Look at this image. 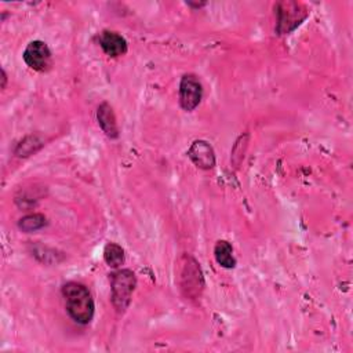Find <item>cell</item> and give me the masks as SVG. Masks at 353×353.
Masks as SVG:
<instances>
[{"mask_svg": "<svg viewBox=\"0 0 353 353\" xmlns=\"http://www.w3.org/2000/svg\"><path fill=\"white\" fill-rule=\"evenodd\" d=\"M65 299V307L73 321L81 325L91 323L95 312V303L90 290L77 281H69L61 288Z\"/></svg>", "mask_w": 353, "mask_h": 353, "instance_id": "obj_1", "label": "cell"}, {"mask_svg": "<svg viewBox=\"0 0 353 353\" xmlns=\"http://www.w3.org/2000/svg\"><path fill=\"white\" fill-rule=\"evenodd\" d=\"M137 287V277L130 269H119L110 274V299L117 313H123Z\"/></svg>", "mask_w": 353, "mask_h": 353, "instance_id": "obj_2", "label": "cell"}, {"mask_svg": "<svg viewBox=\"0 0 353 353\" xmlns=\"http://www.w3.org/2000/svg\"><path fill=\"white\" fill-rule=\"evenodd\" d=\"M276 10V30L279 34H288L295 30L306 18V8L296 1H280Z\"/></svg>", "mask_w": 353, "mask_h": 353, "instance_id": "obj_3", "label": "cell"}, {"mask_svg": "<svg viewBox=\"0 0 353 353\" xmlns=\"http://www.w3.org/2000/svg\"><path fill=\"white\" fill-rule=\"evenodd\" d=\"M203 98V85L196 74L186 73L179 81V105L183 110L192 112Z\"/></svg>", "mask_w": 353, "mask_h": 353, "instance_id": "obj_4", "label": "cell"}, {"mask_svg": "<svg viewBox=\"0 0 353 353\" xmlns=\"http://www.w3.org/2000/svg\"><path fill=\"white\" fill-rule=\"evenodd\" d=\"M22 58L25 63L36 72H46L51 66V50L41 40L30 41L23 50Z\"/></svg>", "mask_w": 353, "mask_h": 353, "instance_id": "obj_5", "label": "cell"}, {"mask_svg": "<svg viewBox=\"0 0 353 353\" xmlns=\"http://www.w3.org/2000/svg\"><path fill=\"white\" fill-rule=\"evenodd\" d=\"M188 156L193 164L201 170H210L215 165V153L207 141H194L188 150Z\"/></svg>", "mask_w": 353, "mask_h": 353, "instance_id": "obj_6", "label": "cell"}, {"mask_svg": "<svg viewBox=\"0 0 353 353\" xmlns=\"http://www.w3.org/2000/svg\"><path fill=\"white\" fill-rule=\"evenodd\" d=\"M98 43L103 52L113 58L124 55L128 50L127 40L119 32L114 30H102L98 34Z\"/></svg>", "mask_w": 353, "mask_h": 353, "instance_id": "obj_7", "label": "cell"}, {"mask_svg": "<svg viewBox=\"0 0 353 353\" xmlns=\"http://www.w3.org/2000/svg\"><path fill=\"white\" fill-rule=\"evenodd\" d=\"M181 279H182V288L188 290V294L190 295L193 290L199 292V288L203 287V274L200 270L199 263L193 258H186V263H183L182 272H181Z\"/></svg>", "mask_w": 353, "mask_h": 353, "instance_id": "obj_8", "label": "cell"}, {"mask_svg": "<svg viewBox=\"0 0 353 353\" xmlns=\"http://www.w3.org/2000/svg\"><path fill=\"white\" fill-rule=\"evenodd\" d=\"M97 120L101 127V130L105 132V135L110 139H116L120 135L116 116L113 112V108L108 102H102L97 108Z\"/></svg>", "mask_w": 353, "mask_h": 353, "instance_id": "obj_9", "label": "cell"}, {"mask_svg": "<svg viewBox=\"0 0 353 353\" xmlns=\"http://www.w3.org/2000/svg\"><path fill=\"white\" fill-rule=\"evenodd\" d=\"M214 256L218 265L225 269H233L236 266V258L233 255V247L226 240L216 241L214 247Z\"/></svg>", "mask_w": 353, "mask_h": 353, "instance_id": "obj_10", "label": "cell"}, {"mask_svg": "<svg viewBox=\"0 0 353 353\" xmlns=\"http://www.w3.org/2000/svg\"><path fill=\"white\" fill-rule=\"evenodd\" d=\"M125 255L121 245L116 243H108L103 248V261L110 268H120L124 263Z\"/></svg>", "mask_w": 353, "mask_h": 353, "instance_id": "obj_11", "label": "cell"}, {"mask_svg": "<svg viewBox=\"0 0 353 353\" xmlns=\"http://www.w3.org/2000/svg\"><path fill=\"white\" fill-rule=\"evenodd\" d=\"M47 225V218L43 214H29L22 216L18 221V228L19 230L25 233L36 232L39 229H43Z\"/></svg>", "mask_w": 353, "mask_h": 353, "instance_id": "obj_12", "label": "cell"}, {"mask_svg": "<svg viewBox=\"0 0 353 353\" xmlns=\"http://www.w3.org/2000/svg\"><path fill=\"white\" fill-rule=\"evenodd\" d=\"M43 145L44 143H43V141L39 139V137L29 135L18 143V146L15 149V154L18 157H28V156L33 154L34 152H37Z\"/></svg>", "mask_w": 353, "mask_h": 353, "instance_id": "obj_13", "label": "cell"}, {"mask_svg": "<svg viewBox=\"0 0 353 353\" xmlns=\"http://www.w3.org/2000/svg\"><path fill=\"white\" fill-rule=\"evenodd\" d=\"M6 83H7V74H6V70L1 69V88H6Z\"/></svg>", "mask_w": 353, "mask_h": 353, "instance_id": "obj_14", "label": "cell"}]
</instances>
